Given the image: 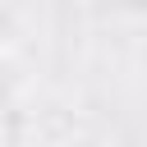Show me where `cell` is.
<instances>
[{"instance_id": "cell-2", "label": "cell", "mask_w": 147, "mask_h": 147, "mask_svg": "<svg viewBox=\"0 0 147 147\" xmlns=\"http://www.w3.org/2000/svg\"><path fill=\"white\" fill-rule=\"evenodd\" d=\"M28 32V14L18 0H0V51H18Z\"/></svg>"}, {"instance_id": "cell-3", "label": "cell", "mask_w": 147, "mask_h": 147, "mask_svg": "<svg viewBox=\"0 0 147 147\" xmlns=\"http://www.w3.org/2000/svg\"><path fill=\"white\" fill-rule=\"evenodd\" d=\"M138 110H142V119H147V78H142V87H138Z\"/></svg>"}, {"instance_id": "cell-1", "label": "cell", "mask_w": 147, "mask_h": 147, "mask_svg": "<svg viewBox=\"0 0 147 147\" xmlns=\"http://www.w3.org/2000/svg\"><path fill=\"white\" fill-rule=\"evenodd\" d=\"M32 92V69L18 51H0V115H14Z\"/></svg>"}]
</instances>
